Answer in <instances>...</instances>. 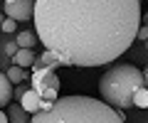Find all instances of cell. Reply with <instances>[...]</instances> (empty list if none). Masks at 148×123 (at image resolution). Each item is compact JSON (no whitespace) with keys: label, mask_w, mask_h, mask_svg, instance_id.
<instances>
[{"label":"cell","mask_w":148,"mask_h":123,"mask_svg":"<svg viewBox=\"0 0 148 123\" xmlns=\"http://www.w3.org/2000/svg\"><path fill=\"white\" fill-rule=\"evenodd\" d=\"M35 67H45V69H57V67H62V62H59L57 57H54L49 49H45L40 57H37V62H35Z\"/></svg>","instance_id":"30bf717a"},{"label":"cell","mask_w":148,"mask_h":123,"mask_svg":"<svg viewBox=\"0 0 148 123\" xmlns=\"http://www.w3.org/2000/svg\"><path fill=\"white\" fill-rule=\"evenodd\" d=\"M146 22H148V15H146Z\"/></svg>","instance_id":"7402d4cb"},{"label":"cell","mask_w":148,"mask_h":123,"mask_svg":"<svg viewBox=\"0 0 148 123\" xmlns=\"http://www.w3.org/2000/svg\"><path fill=\"white\" fill-rule=\"evenodd\" d=\"M17 49H20V47H17V42H8L5 44V54H8V57H15Z\"/></svg>","instance_id":"2e32d148"},{"label":"cell","mask_w":148,"mask_h":123,"mask_svg":"<svg viewBox=\"0 0 148 123\" xmlns=\"http://www.w3.org/2000/svg\"><path fill=\"white\" fill-rule=\"evenodd\" d=\"M136 37H141V39H148V27H138V35Z\"/></svg>","instance_id":"e0dca14e"},{"label":"cell","mask_w":148,"mask_h":123,"mask_svg":"<svg viewBox=\"0 0 148 123\" xmlns=\"http://www.w3.org/2000/svg\"><path fill=\"white\" fill-rule=\"evenodd\" d=\"M0 123H10V121H8V113L3 111V108H0Z\"/></svg>","instance_id":"ac0fdd59"},{"label":"cell","mask_w":148,"mask_h":123,"mask_svg":"<svg viewBox=\"0 0 148 123\" xmlns=\"http://www.w3.org/2000/svg\"><path fill=\"white\" fill-rule=\"evenodd\" d=\"M5 17L15 22H22V20H30L35 17V0H15V3H5Z\"/></svg>","instance_id":"5b68a950"},{"label":"cell","mask_w":148,"mask_h":123,"mask_svg":"<svg viewBox=\"0 0 148 123\" xmlns=\"http://www.w3.org/2000/svg\"><path fill=\"white\" fill-rule=\"evenodd\" d=\"M25 91H27V86H25V84H17V86H15V89H12V96H15V99H17V101H20V99H22V96H25Z\"/></svg>","instance_id":"9a60e30c"},{"label":"cell","mask_w":148,"mask_h":123,"mask_svg":"<svg viewBox=\"0 0 148 123\" xmlns=\"http://www.w3.org/2000/svg\"><path fill=\"white\" fill-rule=\"evenodd\" d=\"M40 103H42V96H40V94H37L35 89H27L25 91V96L20 99V106L25 108L27 113H30V116H35V113H40Z\"/></svg>","instance_id":"8992f818"},{"label":"cell","mask_w":148,"mask_h":123,"mask_svg":"<svg viewBox=\"0 0 148 123\" xmlns=\"http://www.w3.org/2000/svg\"><path fill=\"white\" fill-rule=\"evenodd\" d=\"M40 44L62 67H101L119 59L141 27V0H35Z\"/></svg>","instance_id":"6da1fadb"},{"label":"cell","mask_w":148,"mask_h":123,"mask_svg":"<svg viewBox=\"0 0 148 123\" xmlns=\"http://www.w3.org/2000/svg\"><path fill=\"white\" fill-rule=\"evenodd\" d=\"M8 17H5V12H0V27H3V22H5Z\"/></svg>","instance_id":"d6986e66"},{"label":"cell","mask_w":148,"mask_h":123,"mask_svg":"<svg viewBox=\"0 0 148 123\" xmlns=\"http://www.w3.org/2000/svg\"><path fill=\"white\" fill-rule=\"evenodd\" d=\"M5 3H15V0H5Z\"/></svg>","instance_id":"44dd1931"},{"label":"cell","mask_w":148,"mask_h":123,"mask_svg":"<svg viewBox=\"0 0 148 123\" xmlns=\"http://www.w3.org/2000/svg\"><path fill=\"white\" fill-rule=\"evenodd\" d=\"M8 79H10V84H22L25 79H30V74H27L22 67H15V64H12L10 69H8Z\"/></svg>","instance_id":"7c38bea8"},{"label":"cell","mask_w":148,"mask_h":123,"mask_svg":"<svg viewBox=\"0 0 148 123\" xmlns=\"http://www.w3.org/2000/svg\"><path fill=\"white\" fill-rule=\"evenodd\" d=\"M30 86L42 96V101H57L59 94V76L54 69H45V67H32L30 69Z\"/></svg>","instance_id":"277c9868"},{"label":"cell","mask_w":148,"mask_h":123,"mask_svg":"<svg viewBox=\"0 0 148 123\" xmlns=\"http://www.w3.org/2000/svg\"><path fill=\"white\" fill-rule=\"evenodd\" d=\"M35 62H37V57H35L32 49H17V54L12 57V64H15V67H22V69H25V67H30V69H32Z\"/></svg>","instance_id":"ba28073f"},{"label":"cell","mask_w":148,"mask_h":123,"mask_svg":"<svg viewBox=\"0 0 148 123\" xmlns=\"http://www.w3.org/2000/svg\"><path fill=\"white\" fill-rule=\"evenodd\" d=\"M17 47L20 49H32L37 42H40V37H37V32H30V30H25V32H17Z\"/></svg>","instance_id":"8fae6325"},{"label":"cell","mask_w":148,"mask_h":123,"mask_svg":"<svg viewBox=\"0 0 148 123\" xmlns=\"http://www.w3.org/2000/svg\"><path fill=\"white\" fill-rule=\"evenodd\" d=\"M10 99H12V84H10V79H8V74L0 71V108L8 106Z\"/></svg>","instance_id":"9c48e42d"},{"label":"cell","mask_w":148,"mask_h":123,"mask_svg":"<svg viewBox=\"0 0 148 123\" xmlns=\"http://www.w3.org/2000/svg\"><path fill=\"white\" fill-rule=\"evenodd\" d=\"M141 86H146L143 71L136 69L131 64H114L109 67V71H104L99 79V94L101 101L109 103L111 108H123L133 106V94Z\"/></svg>","instance_id":"3957f363"},{"label":"cell","mask_w":148,"mask_h":123,"mask_svg":"<svg viewBox=\"0 0 148 123\" xmlns=\"http://www.w3.org/2000/svg\"><path fill=\"white\" fill-rule=\"evenodd\" d=\"M143 79H146V86H148V67H146V71H143Z\"/></svg>","instance_id":"ffe728a7"},{"label":"cell","mask_w":148,"mask_h":123,"mask_svg":"<svg viewBox=\"0 0 148 123\" xmlns=\"http://www.w3.org/2000/svg\"><path fill=\"white\" fill-rule=\"evenodd\" d=\"M17 30V22L15 20H10V17H8L5 22H3V27H0V32H5V35H12Z\"/></svg>","instance_id":"5bb4252c"},{"label":"cell","mask_w":148,"mask_h":123,"mask_svg":"<svg viewBox=\"0 0 148 123\" xmlns=\"http://www.w3.org/2000/svg\"><path fill=\"white\" fill-rule=\"evenodd\" d=\"M8 108H10V111H8V121L10 123H30L32 116L20 106V103H8Z\"/></svg>","instance_id":"52a82bcc"},{"label":"cell","mask_w":148,"mask_h":123,"mask_svg":"<svg viewBox=\"0 0 148 123\" xmlns=\"http://www.w3.org/2000/svg\"><path fill=\"white\" fill-rule=\"evenodd\" d=\"M133 106H138V108H148V86H141V89L133 94Z\"/></svg>","instance_id":"4fadbf2b"},{"label":"cell","mask_w":148,"mask_h":123,"mask_svg":"<svg viewBox=\"0 0 148 123\" xmlns=\"http://www.w3.org/2000/svg\"><path fill=\"white\" fill-rule=\"evenodd\" d=\"M30 123H126L119 111L99 99L62 96L47 108L30 118Z\"/></svg>","instance_id":"7a4b0ae2"}]
</instances>
